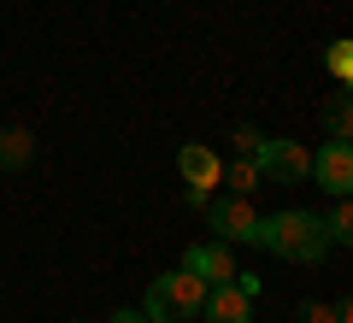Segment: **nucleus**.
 I'll list each match as a JSON object with an SVG mask.
<instances>
[{"mask_svg":"<svg viewBox=\"0 0 353 323\" xmlns=\"http://www.w3.org/2000/svg\"><path fill=\"white\" fill-rule=\"evenodd\" d=\"M330 71H336V83L353 76V41H336V48H330Z\"/></svg>","mask_w":353,"mask_h":323,"instance_id":"ddd939ff","label":"nucleus"},{"mask_svg":"<svg viewBox=\"0 0 353 323\" xmlns=\"http://www.w3.org/2000/svg\"><path fill=\"white\" fill-rule=\"evenodd\" d=\"M201 311H206V323H253V300L236 282H212L206 300H201Z\"/></svg>","mask_w":353,"mask_h":323,"instance_id":"0eeeda50","label":"nucleus"},{"mask_svg":"<svg viewBox=\"0 0 353 323\" xmlns=\"http://www.w3.org/2000/svg\"><path fill=\"white\" fill-rule=\"evenodd\" d=\"M176 171H183V183L201 188V194H212L218 176H224V159H218L212 147H201V141H189V147L176 153Z\"/></svg>","mask_w":353,"mask_h":323,"instance_id":"6e6552de","label":"nucleus"},{"mask_svg":"<svg viewBox=\"0 0 353 323\" xmlns=\"http://www.w3.org/2000/svg\"><path fill=\"white\" fill-rule=\"evenodd\" d=\"M324 124H330V141H347L353 136V106H347V94H336L324 106Z\"/></svg>","mask_w":353,"mask_h":323,"instance_id":"f8f14e48","label":"nucleus"},{"mask_svg":"<svg viewBox=\"0 0 353 323\" xmlns=\"http://www.w3.org/2000/svg\"><path fill=\"white\" fill-rule=\"evenodd\" d=\"M218 183H224L230 194H248V200H253V188H259L265 176H259V165H253V159H236V165H230L224 176H218Z\"/></svg>","mask_w":353,"mask_h":323,"instance_id":"9d476101","label":"nucleus"},{"mask_svg":"<svg viewBox=\"0 0 353 323\" xmlns=\"http://www.w3.org/2000/svg\"><path fill=\"white\" fill-rule=\"evenodd\" d=\"M312 176H318V183H324L330 188V194H347V188H353V147H347V141H330V147H318V159H312Z\"/></svg>","mask_w":353,"mask_h":323,"instance_id":"423d86ee","label":"nucleus"},{"mask_svg":"<svg viewBox=\"0 0 353 323\" xmlns=\"http://www.w3.org/2000/svg\"><path fill=\"white\" fill-rule=\"evenodd\" d=\"M318 224H324V236L336 241V247H347V241H353V206H347V194H341L336 211H330V218H318Z\"/></svg>","mask_w":353,"mask_h":323,"instance_id":"9b49d317","label":"nucleus"},{"mask_svg":"<svg viewBox=\"0 0 353 323\" xmlns=\"http://www.w3.org/2000/svg\"><path fill=\"white\" fill-rule=\"evenodd\" d=\"M112 323H148V311H112Z\"/></svg>","mask_w":353,"mask_h":323,"instance_id":"2eb2a0df","label":"nucleus"},{"mask_svg":"<svg viewBox=\"0 0 353 323\" xmlns=\"http://www.w3.org/2000/svg\"><path fill=\"white\" fill-rule=\"evenodd\" d=\"M36 159V136L30 129H0V171H24Z\"/></svg>","mask_w":353,"mask_h":323,"instance_id":"1a4fd4ad","label":"nucleus"},{"mask_svg":"<svg viewBox=\"0 0 353 323\" xmlns=\"http://www.w3.org/2000/svg\"><path fill=\"white\" fill-rule=\"evenodd\" d=\"M206 224H212L218 241H253L259 211H253L248 194H224V200H206Z\"/></svg>","mask_w":353,"mask_h":323,"instance_id":"20e7f679","label":"nucleus"},{"mask_svg":"<svg viewBox=\"0 0 353 323\" xmlns=\"http://www.w3.org/2000/svg\"><path fill=\"white\" fill-rule=\"evenodd\" d=\"M248 159L259 165V176H271V183H306V176H312V153H306L301 141H289V136H265Z\"/></svg>","mask_w":353,"mask_h":323,"instance_id":"7ed1b4c3","label":"nucleus"},{"mask_svg":"<svg viewBox=\"0 0 353 323\" xmlns=\"http://www.w3.org/2000/svg\"><path fill=\"white\" fill-rule=\"evenodd\" d=\"M253 247H271L289 264H318L330 253V236L318 224V211H277V218L253 224Z\"/></svg>","mask_w":353,"mask_h":323,"instance_id":"f257e3e1","label":"nucleus"},{"mask_svg":"<svg viewBox=\"0 0 353 323\" xmlns=\"http://www.w3.org/2000/svg\"><path fill=\"white\" fill-rule=\"evenodd\" d=\"M259 141H265V136H259V129H253V124H241V129H236V153H241V159H248V153L259 147Z\"/></svg>","mask_w":353,"mask_h":323,"instance_id":"4468645a","label":"nucleus"},{"mask_svg":"<svg viewBox=\"0 0 353 323\" xmlns=\"http://www.w3.org/2000/svg\"><path fill=\"white\" fill-rule=\"evenodd\" d=\"M206 288H212V282H201L189 264H183V271H165V276L148 282V306H141V311H148V323H183V317L201 311Z\"/></svg>","mask_w":353,"mask_h":323,"instance_id":"f03ea898","label":"nucleus"},{"mask_svg":"<svg viewBox=\"0 0 353 323\" xmlns=\"http://www.w3.org/2000/svg\"><path fill=\"white\" fill-rule=\"evenodd\" d=\"M183 264H189L201 282H230V276H236V253H230V241H194V247L183 253Z\"/></svg>","mask_w":353,"mask_h":323,"instance_id":"39448f33","label":"nucleus"}]
</instances>
